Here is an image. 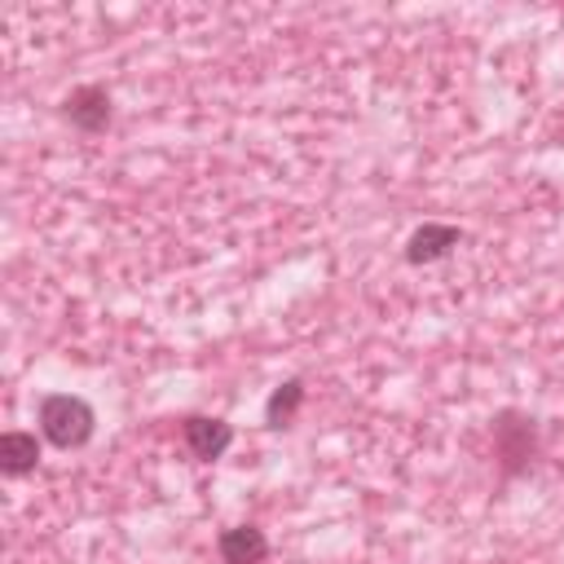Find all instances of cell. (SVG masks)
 Here are the masks:
<instances>
[{"label": "cell", "instance_id": "7", "mask_svg": "<svg viewBox=\"0 0 564 564\" xmlns=\"http://www.w3.org/2000/svg\"><path fill=\"white\" fill-rule=\"evenodd\" d=\"M40 463V445L31 432H4L0 436V471L4 476H22Z\"/></svg>", "mask_w": 564, "mask_h": 564}, {"label": "cell", "instance_id": "3", "mask_svg": "<svg viewBox=\"0 0 564 564\" xmlns=\"http://www.w3.org/2000/svg\"><path fill=\"white\" fill-rule=\"evenodd\" d=\"M62 115L79 128V132H101L110 123V93L101 84H84L62 101Z\"/></svg>", "mask_w": 564, "mask_h": 564}, {"label": "cell", "instance_id": "5", "mask_svg": "<svg viewBox=\"0 0 564 564\" xmlns=\"http://www.w3.org/2000/svg\"><path fill=\"white\" fill-rule=\"evenodd\" d=\"M458 225H441V220H427V225H419L414 234H410V242H405V260L410 264H432V260H441L449 247H458Z\"/></svg>", "mask_w": 564, "mask_h": 564}, {"label": "cell", "instance_id": "4", "mask_svg": "<svg viewBox=\"0 0 564 564\" xmlns=\"http://www.w3.org/2000/svg\"><path fill=\"white\" fill-rule=\"evenodd\" d=\"M185 445L194 458H220L229 445H234V427L225 419H207V414H194L185 419Z\"/></svg>", "mask_w": 564, "mask_h": 564}, {"label": "cell", "instance_id": "1", "mask_svg": "<svg viewBox=\"0 0 564 564\" xmlns=\"http://www.w3.org/2000/svg\"><path fill=\"white\" fill-rule=\"evenodd\" d=\"M93 405L84 397H70V392H53L40 401V432L57 445V449H75L93 436Z\"/></svg>", "mask_w": 564, "mask_h": 564}, {"label": "cell", "instance_id": "2", "mask_svg": "<svg viewBox=\"0 0 564 564\" xmlns=\"http://www.w3.org/2000/svg\"><path fill=\"white\" fill-rule=\"evenodd\" d=\"M494 449H498V458H502V471H520V467L533 458V449H538V427H533V419H524V414H516V410L498 414V423H494Z\"/></svg>", "mask_w": 564, "mask_h": 564}, {"label": "cell", "instance_id": "8", "mask_svg": "<svg viewBox=\"0 0 564 564\" xmlns=\"http://www.w3.org/2000/svg\"><path fill=\"white\" fill-rule=\"evenodd\" d=\"M300 401H304V383H300V379L278 383V388L269 392V401H264V423H269V427H286V423L295 419Z\"/></svg>", "mask_w": 564, "mask_h": 564}, {"label": "cell", "instance_id": "6", "mask_svg": "<svg viewBox=\"0 0 564 564\" xmlns=\"http://www.w3.org/2000/svg\"><path fill=\"white\" fill-rule=\"evenodd\" d=\"M269 551L264 533L256 524H238V529H225L220 533V560L225 564H260Z\"/></svg>", "mask_w": 564, "mask_h": 564}]
</instances>
